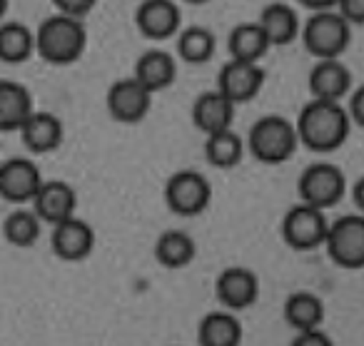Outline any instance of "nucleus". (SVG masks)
Listing matches in <instances>:
<instances>
[{
    "label": "nucleus",
    "mask_w": 364,
    "mask_h": 346,
    "mask_svg": "<svg viewBox=\"0 0 364 346\" xmlns=\"http://www.w3.org/2000/svg\"><path fill=\"white\" fill-rule=\"evenodd\" d=\"M215 294L228 309L240 311L247 309L257 301L259 296V279L252 269L247 266H230L218 276L215 284Z\"/></svg>",
    "instance_id": "obj_14"
},
{
    "label": "nucleus",
    "mask_w": 364,
    "mask_h": 346,
    "mask_svg": "<svg viewBox=\"0 0 364 346\" xmlns=\"http://www.w3.org/2000/svg\"><path fill=\"white\" fill-rule=\"evenodd\" d=\"M250 152L262 165H282L297 152L299 140L294 122L282 115H264L252 125L247 137Z\"/></svg>",
    "instance_id": "obj_3"
},
{
    "label": "nucleus",
    "mask_w": 364,
    "mask_h": 346,
    "mask_svg": "<svg viewBox=\"0 0 364 346\" xmlns=\"http://www.w3.org/2000/svg\"><path fill=\"white\" fill-rule=\"evenodd\" d=\"M185 3H193V6H203V3H208V0H185Z\"/></svg>",
    "instance_id": "obj_36"
},
{
    "label": "nucleus",
    "mask_w": 364,
    "mask_h": 346,
    "mask_svg": "<svg viewBox=\"0 0 364 346\" xmlns=\"http://www.w3.org/2000/svg\"><path fill=\"white\" fill-rule=\"evenodd\" d=\"M264 85V70L259 63H245V60H230L220 70L218 90L235 105L250 102L252 97L259 95Z\"/></svg>",
    "instance_id": "obj_11"
},
{
    "label": "nucleus",
    "mask_w": 364,
    "mask_h": 346,
    "mask_svg": "<svg viewBox=\"0 0 364 346\" xmlns=\"http://www.w3.org/2000/svg\"><path fill=\"white\" fill-rule=\"evenodd\" d=\"M284 319L294 329H312L324 321V304L312 291H294L284 301Z\"/></svg>",
    "instance_id": "obj_27"
},
{
    "label": "nucleus",
    "mask_w": 364,
    "mask_h": 346,
    "mask_svg": "<svg viewBox=\"0 0 364 346\" xmlns=\"http://www.w3.org/2000/svg\"><path fill=\"white\" fill-rule=\"evenodd\" d=\"M105 102L112 120L135 125L150 112L152 92L147 87H142L135 77H122V80H115L107 87Z\"/></svg>",
    "instance_id": "obj_9"
},
{
    "label": "nucleus",
    "mask_w": 364,
    "mask_h": 346,
    "mask_svg": "<svg viewBox=\"0 0 364 346\" xmlns=\"http://www.w3.org/2000/svg\"><path fill=\"white\" fill-rule=\"evenodd\" d=\"M200 346H240L242 344V324L230 311H213L200 321Z\"/></svg>",
    "instance_id": "obj_23"
},
{
    "label": "nucleus",
    "mask_w": 364,
    "mask_h": 346,
    "mask_svg": "<svg viewBox=\"0 0 364 346\" xmlns=\"http://www.w3.org/2000/svg\"><path fill=\"white\" fill-rule=\"evenodd\" d=\"M235 102H230L223 92L215 87L208 90L195 100L193 105V122L198 130H203L205 135H213L218 130L225 127H232V117H235Z\"/></svg>",
    "instance_id": "obj_19"
},
{
    "label": "nucleus",
    "mask_w": 364,
    "mask_h": 346,
    "mask_svg": "<svg viewBox=\"0 0 364 346\" xmlns=\"http://www.w3.org/2000/svg\"><path fill=\"white\" fill-rule=\"evenodd\" d=\"M297 3H302L304 8H309V11L317 13V11H332L337 0H297Z\"/></svg>",
    "instance_id": "obj_34"
},
{
    "label": "nucleus",
    "mask_w": 364,
    "mask_h": 346,
    "mask_svg": "<svg viewBox=\"0 0 364 346\" xmlns=\"http://www.w3.org/2000/svg\"><path fill=\"white\" fill-rule=\"evenodd\" d=\"M257 26L267 36L269 45H289L299 36L297 11L287 3H269L262 8L257 18Z\"/></svg>",
    "instance_id": "obj_21"
},
{
    "label": "nucleus",
    "mask_w": 364,
    "mask_h": 346,
    "mask_svg": "<svg viewBox=\"0 0 364 346\" xmlns=\"http://www.w3.org/2000/svg\"><path fill=\"white\" fill-rule=\"evenodd\" d=\"M33 110V95L26 85L0 80V132H18Z\"/></svg>",
    "instance_id": "obj_20"
},
{
    "label": "nucleus",
    "mask_w": 364,
    "mask_h": 346,
    "mask_svg": "<svg viewBox=\"0 0 364 346\" xmlns=\"http://www.w3.org/2000/svg\"><path fill=\"white\" fill-rule=\"evenodd\" d=\"M362 102H364V90H362V87H357V92L352 95V117L357 120V125H364Z\"/></svg>",
    "instance_id": "obj_33"
},
{
    "label": "nucleus",
    "mask_w": 364,
    "mask_h": 346,
    "mask_svg": "<svg viewBox=\"0 0 364 346\" xmlns=\"http://www.w3.org/2000/svg\"><path fill=\"white\" fill-rule=\"evenodd\" d=\"M327 217L324 210L312 205H294L292 210L284 215L282 220V237L292 249L297 252H312L324 244V234H327Z\"/></svg>",
    "instance_id": "obj_8"
},
{
    "label": "nucleus",
    "mask_w": 364,
    "mask_h": 346,
    "mask_svg": "<svg viewBox=\"0 0 364 346\" xmlns=\"http://www.w3.org/2000/svg\"><path fill=\"white\" fill-rule=\"evenodd\" d=\"M43 185L41 167L26 157H11L0 165V197L13 205L33 202Z\"/></svg>",
    "instance_id": "obj_10"
},
{
    "label": "nucleus",
    "mask_w": 364,
    "mask_h": 346,
    "mask_svg": "<svg viewBox=\"0 0 364 346\" xmlns=\"http://www.w3.org/2000/svg\"><path fill=\"white\" fill-rule=\"evenodd\" d=\"M269 40L262 33V28L255 23H240L237 28H232L228 38V50L232 55V60H245V63H259L269 50Z\"/></svg>",
    "instance_id": "obj_24"
},
{
    "label": "nucleus",
    "mask_w": 364,
    "mask_h": 346,
    "mask_svg": "<svg viewBox=\"0 0 364 346\" xmlns=\"http://www.w3.org/2000/svg\"><path fill=\"white\" fill-rule=\"evenodd\" d=\"M36 55V31L26 23H0V60L8 65H21Z\"/></svg>",
    "instance_id": "obj_22"
},
{
    "label": "nucleus",
    "mask_w": 364,
    "mask_h": 346,
    "mask_svg": "<svg viewBox=\"0 0 364 346\" xmlns=\"http://www.w3.org/2000/svg\"><path fill=\"white\" fill-rule=\"evenodd\" d=\"M292 344L294 346H329L332 341H329V336L324 334L319 326H312V329H299Z\"/></svg>",
    "instance_id": "obj_32"
},
{
    "label": "nucleus",
    "mask_w": 364,
    "mask_h": 346,
    "mask_svg": "<svg viewBox=\"0 0 364 346\" xmlns=\"http://www.w3.org/2000/svg\"><path fill=\"white\" fill-rule=\"evenodd\" d=\"M95 3L97 0H53V6H55L58 13L70 18H80V21L95 8Z\"/></svg>",
    "instance_id": "obj_31"
},
{
    "label": "nucleus",
    "mask_w": 364,
    "mask_h": 346,
    "mask_svg": "<svg viewBox=\"0 0 364 346\" xmlns=\"http://www.w3.org/2000/svg\"><path fill=\"white\" fill-rule=\"evenodd\" d=\"M75 190L63 180H43L41 190L33 197V210L41 217V222H48V225H58V222L73 217L75 215Z\"/></svg>",
    "instance_id": "obj_15"
},
{
    "label": "nucleus",
    "mask_w": 364,
    "mask_h": 346,
    "mask_svg": "<svg viewBox=\"0 0 364 346\" xmlns=\"http://www.w3.org/2000/svg\"><path fill=\"white\" fill-rule=\"evenodd\" d=\"M349 115L339 102L314 100L302 107L297 117V140L312 152H334L344 145L349 135Z\"/></svg>",
    "instance_id": "obj_1"
},
{
    "label": "nucleus",
    "mask_w": 364,
    "mask_h": 346,
    "mask_svg": "<svg viewBox=\"0 0 364 346\" xmlns=\"http://www.w3.org/2000/svg\"><path fill=\"white\" fill-rule=\"evenodd\" d=\"M135 23L147 40H170L180 33L182 13L175 0H142Z\"/></svg>",
    "instance_id": "obj_13"
},
{
    "label": "nucleus",
    "mask_w": 364,
    "mask_h": 346,
    "mask_svg": "<svg viewBox=\"0 0 364 346\" xmlns=\"http://www.w3.org/2000/svg\"><path fill=\"white\" fill-rule=\"evenodd\" d=\"M175 75H177L175 55L162 50V48H152V50H145L137 58L135 75L132 77L155 95V92L170 87L172 82H175Z\"/></svg>",
    "instance_id": "obj_18"
},
{
    "label": "nucleus",
    "mask_w": 364,
    "mask_h": 346,
    "mask_svg": "<svg viewBox=\"0 0 364 346\" xmlns=\"http://www.w3.org/2000/svg\"><path fill=\"white\" fill-rule=\"evenodd\" d=\"M299 31L304 48L314 60H339L352 38V26H347L334 11L312 13Z\"/></svg>",
    "instance_id": "obj_4"
},
{
    "label": "nucleus",
    "mask_w": 364,
    "mask_h": 346,
    "mask_svg": "<svg viewBox=\"0 0 364 346\" xmlns=\"http://www.w3.org/2000/svg\"><path fill=\"white\" fill-rule=\"evenodd\" d=\"M198 254L195 239L182 229H167L160 234L155 244V256L165 269H182Z\"/></svg>",
    "instance_id": "obj_25"
},
{
    "label": "nucleus",
    "mask_w": 364,
    "mask_h": 346,
    "mask_svg": "<svg viewBox=\"0 0 364 346\" xmlns=\"http://www.w3.org/2000/svg\"><path fill=\"white\" fill-rule=\"evenodd\" d=\"M43 222L41 217L36 215V210H16L6 217L3 222V237H6L8 244L13 247H33L41 237Z\"/></svg>",
    "instance_id": "obj_29"
},
{
    "label": "nucleus",
    "mask_w": 364,
    "mask_h": 346,
    "mask_svg": "<svg viewBox=\"0 0 364 346\" xmlns=\"http://www.w3.org/2000/svg\"><path fill=\"white\" fill-rule=\"evenodd\" d=\"M213 200V187L203 172L180 170L167 180L165 202L175 215L180 217H198L208 210Z\"/></svg>",
    "instance_id": "obj_6"
},
{
    "label": "nucleus",
    "mask_w": 364,
    "mask_h": 346,
    "mask_svg": "<svg viewBox=\"0 0 364 346\" xmlns=\"http://www.w3.org/2000/svg\"><path fill=\"white\" fill-rule=\"evenodd\" d=\"M352 87V72L339 60H317L309 70V92L314 100L339 102Z\"/></svg>",
    "instance_id": "obj_17"
},
{
    "label": "nucleus",
    "mask_w": 364,
    "mask_h": 346,
    "mask_svg": "<svg viewBox=\"0 0 364 346\" xmlns=\"http://www.w3.org/2000/svg\"><path fill=\"white\" fill-rule=\"evenodd\" d=\"M50 244H53V252H55L63 261H82L92 254L95 229H92L85 220L73 215V217H68V220L53 225Z\"/></svg>",
    "instance_id": "obj_12"
},
{
    "label": "nucleus",
    "mask_w": 364,
    "mask_h": 346,
    "mask_svg": "<svg viewBox=\"0 0 364 346\" xmlns=\"http://www.w3.org/2000/svg\"><path fill=\"white\" fill-rule=\"evenodd\" d=\"M215 36L203 26H190L177 33V55L190 65H203L215 55Z\"/></svg>",
    "instance_id": "obj_28"
},
{
    "label": "nucleus",
    "mask_w": 364,
    "mask_h": 346,
    "mask_svg": "<svg viewBox=\"0 0 364 346\" xmlns=\"http://www.w3.org/2000/svg\"><path fill=\"white\" fill-rule=\"evenodd\" d=\"M324 249L329 259L342 269H362L364 266V217L344 215L327 227Z\"/></svg>",
    "instance_id": "obj_5"
},
{
    "label": "nucleus",
    "mask_w": 364,
    "mask_h": 346,
    "mask_svg": "<svg viewBox=\"0 0 364 346\" xmlns=\"http://www.w3.org/2000/svg\"><path fill=\"white\" fill-rule=\"evenodd\" d=\"M18 132L23 137V145L36 155H48V152L58 150L63 142L60 117L48 110H33Z\"/></svg>",
    "instance_id": "obj_16"
},
{
    "label": "nucleus",
    "mask_w": 364,
    "mask_h": 346,
    "mask_svg": "<svg viewBox=\"0 0 364 346\" xmlns=\"http://www.w3.org/2000/svg\"><path fill=\"white\" fill-rule=\"evenodd\" d=\"M344 187H347L344 172L332 162H314L302 172L297 182L299 200L319 210H329L332 205H337L344 197Z\"/></svg>",
    "instance_id": "obj_7"
},
{
    "label": "nucleus",
    "mask_w": 364,
    "mask_h": 346,
    "mask_svg": "<svg viewBox=\"0 0 364 346\" xmlns=\"http://www.w3.org/2000/svg\"><path fill=\"white\" fill-rule=\"evenodd\" d=\"M245 155V142L232 127H225L213 135H208L205 142V157L210 165L220 167V170H230V167L240 165Z\"/></svg>",
    "instance_id": "obj_26"
},
{
    "label": "nucleus",
    "mask_w": 364,
    "mask_h": 346,
    "mask_svg": "<svg viewBox=\"0 0 364 346\" xmlns=\"http://www.w3.org/2000/svg\"><path fill=\"white\" fill-rule=\"evenodd\" d=\"M347 26H364V0H337L332 8Z\"/></svg>",
    "instance_id": "obj_30"
},
{
    "label": "nucleus",
    "mask_w": 364,
    "mask_h": 346,
    "mask_svg": "<svg viewBox=\"0 0 364 346\" xmlns=\"http://www.w3.org/2000/svg\"><path fill=\"white\" fill-rule=\"evenodd\" d=\"M87 33L80 18L55 13L36 31V53L50 65H70L85 53Z\"/></svg>",
    "instance_id": "obj_2"
},
{
    "label": "nucleus",
    "mask_w": 364,
    "mask_h": 346,
    "mask_svg": "<svg viewBox=\"0 0 364 346\" xmlns=\"http://www.w3.org/2000/svg\"><path fill=\"white\" fill-rule=\"evenodd\" d=\"M6 13H8V0H0V23H3Z\"/></svg>",
    "instance_id": "obj_35"
}]
</instances>
